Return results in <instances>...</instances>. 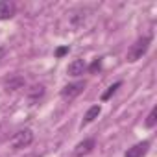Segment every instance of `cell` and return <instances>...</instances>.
Returning a JSON list of instances; mask_svg holds the SVG:
<instances>
[{
    "label": "cell",
    "instance_id": "obj_1",
    "mask_svg": "<svg viewBox=\"0 0 157 157\" xmlns=\"http://www.w3.org/2000/svg\"><path fill=\"white\" fill-rule=\"evenodd\" d=\"M151 44V35H144V37H139L129 48H128V54H126V61L128 63H135L139 59H142V56H146L148 48Z\"/></svg>",
    "mask_w": 157,
    "mask_h": 157
},
{
    "label": "cell",
    "instance_id": "obj_2",
    "mask_svg": "<svg viewBox=\"0 0 157 157\" xmlns=\"http://www.w3.org/2000/svg\"><path fill=\"white\" fill-rule=\"evenodd\" d=\"M32 142H33V131H32L30 128L19 129V131L11 137V148H13V150H22V148H28Z\"/></svg>",
    "mask_w": 157,
    "mask_h": 157
},
{
    "label": "cell",
    "instance_id": "obj_3",
    "mask_svg": "<svg viewBox=\"0 0 157 157\" xmlns=\"http://www.w3.org/2000/svg\"><path fill=\"white\" fill-rule=\"evenodd\" d=\"M85 80H78V82H72L68 85H65L61 89V98L63 100H74L76 96H80L83 91H85Z\"/></svg>",
    "mask_w": 157,
    "mask_h": 157
},
{
    "label": "cell",
    "instance_id": "obj_4",
    "mask_svg": "<svg viewBox=\"0 0 157 157\" xmlns=\"http://www.w3.org/2000/svg\"><path fill=\"white\" fill-rule=\"evenodd\" d=\"M94 148H96V139H93V137L83 139L82 142H78V144H76V148H74V155H76V157H85V155H89Z\"/></svg>",
    "mask_w": 157,
    "mask_h": 157
},
{
    "label": "cell",
    "instance_id": "obj_5",
    "mask_svg": "<svg viewBox=\"0 0 157 157\" xmlns=\"http://www.w3.org/2000/svg\"><path fill=\"white\" fill-rule=\"evenodd\" d=\"M150 140H142V142H137V144H133L131 148H128L126 150V153H124V157H144L148 151H150Z\"/></svg>",
    "mask_w": 157,
    "mask_h": 157
},
{
    "label": "cell",
    "instance_id": "obj_6",
    "mask_svg": "<svg viewBox=\"0 0 157 157\" xmlns=\"http://www.w3.org/2000/svg\"><path fill=\"white\" fill-rule=\"evenodd\" d=\"M17 13V6L11 0H0V21H10Z\"/></svg>",
    "mask_w": 157,
    "mask_h": 157
},
{
    "label": "cell",
    "instance_id": "obj_7",
    "mask_svg": "<svg viewBox=\"0 0 157 157\" xmlns=\"http://www.w3.org/2000/svg\"><path fill=\"white\" fill-rule=\"evenodd\" d=\"M22 87H24V78L19 76V74H11V76H8L6 80H4V89H6L8 93L19 91V89H22Z\"/></svg>",
    "mask_w": 157,
    "mask_h": 157
},
{
    "label": "cell",
    "instance_id": "obj_8",
    "mask_svg": "<svg viewBox=\"0 0 157 157\" xmlns=\"http://www.w3.org/2000/svg\"><path fill=\"white\" fill-rule=\"evenodd\" d=\"M67 72H68V76H72V78H80V76H83V74L87 72V63H85L83 59H74V61L67 67Z\"/></svg>",
    "mask_w": 157,
    "mask_h": 157
},
{
    "label": "cell",
    "instance_id": "obj_9",
    "mask_svg": "<svg viewBox=\"0 0 157 157\" xmlns=\"http://www.w3.org/2000/svg\"><path fill=\"white\" fill-rule=\"evenodd\" d=\"M68 21H70V26L74 30L82 28L85 24V21H87V10H76V11H72L70 17H68Z\"/></svg>",
    "mask_w": 157,
    "mask_h": 157
},
{
    "label": "cell",
    "instance_id": "obj_10",
    "mask_svg": "<svg viewBox=\"0 0 157 157\" xmlns=\"http://www.w3.org/2000/svg\"><path fill=\"white\" fill-rule=\"evenodd\" d=\"M102 113V107L100 105H93V107H89L87 109V113H85V117H83V122H82V128L83 126H87V124H91V122H94L96 118H98V115Z\"/></svg>",
    "mask_w": 157,
    "mask_h": 157
},
{
    "label": "cell",
    "instance_id": "obj_11",
    "mask_svg": "<svg viewBox=\"0 0 157 157\" xmlns=\"http://www.w3.org/2000/svg\"><path fill=\"white\" fill-rule=\"evenodd\" d=\"M44 96V85H33L30 91H28V100L32 102V104H35V102H39L41 98Z\"/></svg>",
    "mask_w": 157,
    "mask_h": 157
},
{
    "label": "cell",
    "instance_id": "obj_12",
    "mask_svg": "<svg viewBox=\"0 0 157 157\" xmlns=\"http://www.w3.org/2000/svg\"><path fill=\"white\" fill-rule=\"evenodd\" d=\"M120 87H122V82H115L113 85H109V87H107V91L102 94V102H107V100H109V98H111L118 89H120Z\"/></svg>",
    "mask_w": 157,
    "mask_h": 157
},
{
    "label": "cell",
    "instance_id": "obj_13",
    "mask_svg": "<svg viewBox=\"0 0 157 157\" xmlns=\"http://www.w3.org/2000/svg\"><path fill=\"white\" fill-rule=\"evenodd\" d=\"M155 124H157V107H151L150 115H148L146 120H144V126H146L148 129H151V128H155Z\"/></svg>",
    "mask_w": 157,
    "mask_h": 157
},
{
    "label": "cell",
    "instance_id": "obj_14",
    "mask_svg": "<svg viewBox=\"0 0 157 157\" xmlns=\"http://www.w3.org/2000/svg\"><path fill=\"white\" fill-rule=\"evenodd\" d=\"M87 70L91 72V74H96V72H100L102 70V57H96L89 67H87Z\"/></svg>",
    "mask_w": 157,
    "mask_h": 157
},
{
    "label": "cell",
    "instance_id": "obj_15",
    "mask_svg": "<svg viewBox=\"0 0 157 157\" xmlns=\"http://www.w3.org/2000/svg\"><path fill=\"white\" fill-rule=\"evenodd\" d=\"M68 50H70L68 46H59V48L56 50V57H63V56H67V54H68Z\"/></svg>",
    "mask_w": 157,
    "mask_h": 157
},
{
    "label": "cell",
    "instance_id": "obj_16",
    "mask_svg": "<svg viewBox=\"0 0 157 157\" xmlns=\"http://www.w3.org/2000/svg\"><path fill=\"white\" fill-rule=\"evenodd\" d=\"M4 56H6V48H4V46H0V59H2Z\"/></svg>",
    "mask_w": 157,
    "mask_h": 157
}]
</instances>
